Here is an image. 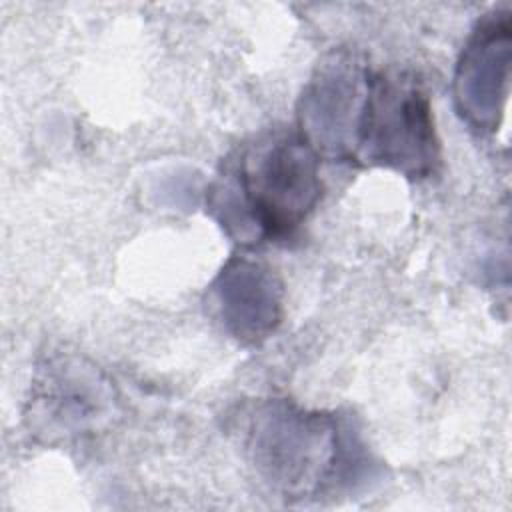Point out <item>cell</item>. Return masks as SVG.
Returning <instances> with one entry per match:
<instances>
[{
	"mask_svg": "<svg viewBox=\"0 0 512 512\" xmlns=\"http://www.w3.org/2000/svg\"><path fill=\"white\" fill-rule=\"evenodd\" d=\"M322 194L320 156L292 132L242 148L210 186L208 212L240 246L290 238Z\"/></svg>",
	"mask_w": 512,
	"mask_h": 512,
	"instance_id": "cell-2",
	"label": "cell"
},
{
	"mask_svg": "<svg viewBox=\"0 0 512 512\" xmlns=\"http://www.w3.org/2000/svg\"><path fill=\"white\" fill-rule=\"evenodd\" d=\"M116 408V388L96 364L54 352L34 372L26 424L44 444H68L104 430Z\"/></svg>",
	"mask_w": 512,
	"mask_h": 512,
	"instance_id": "cell-4",
	"label": "cell"
},
{
	"mask_svg": "<svg viewBox=\"0 0 512 512\" xmlns=\"http://www.w3.org/2000/svg\"><path fill=\"white\" fill-rule=\"evenodd\" d=\"M512 18L508 10L486 14L466 40L454 70V104L480 134L498 130L510 90Z\"/></svg>",
	"mask_w": 512,
	"mask_h": 512,
	"instance_id": "cell-6",
	"label": "cell"
},
{
	"mask_svg": "<svg viewBox=\"0 0 512 512\" xmlns=\"http://www.w3.org/2000/svg\"><path fill=\"white\" fill-rule=\"evenodd\" d=\"M440 162V140L422 84L406 72L372 70L354 164L422 180L434 176Z\"/></svg>",
	"mask_w": 512,
	"mask_h": 512,
	"instance_id": "cell-3",
	"label": "cell"
},
{
	"mask_svg": "<svg viewBox=\"0 0 512 512\" xmlns=\"http://www.w3.org/2000/svg\"><path fill=\"white\" fill-rule=\"evenodd\" d=\"M210 302L230 336L256 346L270 338L282 320L284 288L266 262L234 256L214 278Z\"/></svg>",
	"mask_w": 512,
	"mask_h": 512,
	"instance_id": "cell-7",
	"label": "cell"
},
{
	"mask_svg": "<svg viewBox=\"0 0 512 512\" xmlns=\"http://www.w3.org/2000/svg\"><path fill=\"white\" fill-rule=\"evenodd\" d=\"M370 74L350 48H334L316 64L296 114L298 134L320 158L354 164Z\"/></svg>",
	"mask_w": 512,
	"mask_h": 512,
	"instance_id": "cell-5",
	"label": "cell"
},
{
	"mask_svg": "<svg viewBox=\"0 0 512 512\" xmlns=\"http://www.w3.org/2000/svg\"><path fill=\"white\" fill-rule=\"evenodd\" d=\"M240 440L256 474L286 502L352 494L376 478L358 428L336 412L268 398L240 418Z\"/></svg>",
	"mask_w": 512,
	"mask_h": 512,
	"instance_id": "cell-1",
	"label": "cell"
}]
</instances>
